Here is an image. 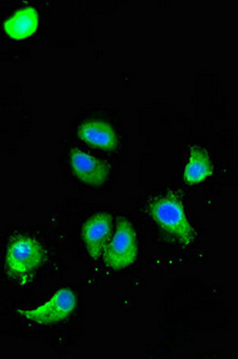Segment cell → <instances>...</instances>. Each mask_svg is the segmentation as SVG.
Returning <instances> with one entry per match:
<instances>
[{
  "mask_svg": "<svg viewBox=\"0 0 238 359\" xmlns=\"http://www.w3.org/2000/svg\"><path fill=\"white\" fill-rule=\"evenodd\" d=\"M46 260V250L33 237L18 235L8 242L4 266L8 277L20 283L29 282Z\"/></svg>",
  "mask_w": 238,
  "mask_h": 359,
  "instance_id": "1",
  "label": "cell"
},
{
  "mask_svg": "<svg viewBox=\"0 0 238 359\" xmlns=\"http://www.w3.org/2000/svg\"><path fill=\"white\" fill-rule=\"evenodd\" d=\"M148 212L153 221L165 233L176 238L182 245H188L193 242L194 229L189 222L182 201L174 194L153 198L148 204Z\"/></svg>",
  "mask_w": 238,
  "mask_h": 359,
  "instance_id": "2",
  "label": "cell"
},
{
  "mask_svg": "<svg viewBox=\"0 0 238 359\" xmlns=\"http://www.w3.org/2000/svg\"><path fill=\"white\" fill-rule=\"evenodd\" d=\"M103 262L113 269H127L138 257L136 230L126 218H119L115 230L103 252Z\"/></svg>",
  "mask_w": 238,
  "mask_h": 359,
  "instance_id": "3",
  "label": "cell"
},
{
  "mask_svg": "<svg viewBox=\"0 0 238 359\" xmlns=\"http://www.w3.org/2000/svg\"><path fill=\"white\" fill-rule=\"evenodd\" d=\"M77 308V296L69 287H62L54 292L47 301L30 309H20L17 314L25 318L27 321L50 326L62 323L71 316Z\"/></svg>",
  "mask_w": 238,
  "mask_h": 359,
  "instance_id": "4",
  "label": "cell"
},
{
  "mask_svg": "<svg viewBox=\"0 0 238 359\" xmlns=\"http://www.w3.org/2000/svg\"><path fill=\"white\" fill-rule=\"evenodd\" d=\"M113 233V218L109 213H94L88 218L83 225L82 237L92 259L97 260L102 257Z\"/></svg>",
  "mask_w": 238,
  "mask_h": 359,
  "instance_id": "5",
  "label": "cell"
},
{
  "mask_svg": "<svg viewBox=\"0 0 238 359\" xmlns=\"http://www.w3.org/2000/svg\"><path fill=\"white\" fill-rule=\"evenodd\" d=\"M70 163L74 176L83 184L101 186L109 175V168L102 161L96 158L89 152L74 149L70 154Z\"/></svg>",
  "mask_w": 238,
  "mask_h": 359,
  "instance_id": "6",
  "label": "cell"
},
{
  "mask_svg": "<svg viewBox=\"0 0 238 359\" xmlns=\"http://www.w3.org/2000/svg\"><path fill=\"white\" fill-rule=\"evenodd\" d=\"M78 135L88 144L104 150H115L119 144L115 128L103 120L84 121L79 126Z\"/></svg>",
  "mask_w": 238,
  "mask_h": 359,
  "instance_id": "7",
  "label": "cell"
},
{
  "mask_svg": "<svg viewBox=\"0 0 238 359\" xmlns=\"http://www.w3.org/2000/svg\"><path fill=\"white\" fill-rule=\"evenodd\" d=\"M40 16L33 6L17 8L5 20L4 30L13 39H24L35 33Z\"/></svg>",
  "mask_w": 238,
  "mask_h": 359,
  "instance_id": "8",
  "label": "cell"
},
{
  "mask_svg": "<svg viewBox=\"0 0 238 359\" xmlns=\"http://www.w3.org/2000/svg\"><path fill=\"white\" fill-rule=\"evenodd\" d=\"M214 162L207 150L200 147H192L183 169L186 182L189 184L204 182L214 174Z\"/></svg>",
  "mask_w": 238,
  "mask_h": 359,
  "instance_id": "9",
  "label": "cell"
}]
</instances>
